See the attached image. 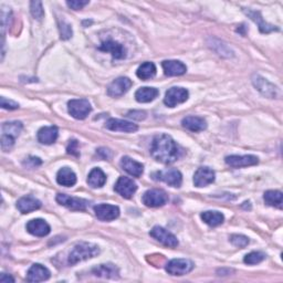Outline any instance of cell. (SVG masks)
<instances>
[{
	"mask_svg": "<svg viewBox=\"0 0 283 283\" xmlns=\"http://www.w3.org/2000/svg\"><path fill=\"white\" fill-rule=\"evenodd\" d=\"M151 155L159 163L173 164L183 156V150L169 135L160 134L152 142Z\"/></svg>",
	"mask_w": 283,
	"mask_h": 283,
	"instance_id": "1",
	"label": "cell"
},
{
	"mask_svg": "<svg viewBox=\"0 0 283 283\" xmlns=\"http://www.w3.org/2000/svg\"><path fill=\"white\" fill-rule=\"evenodd\" d=\"M100 253V248L93 243L89 242H80L75 244L72 251L69 254V263L71 266H74L76 263L94 258Z\"/></svg>",
	"mask_w": 283,
	"mask_h": 283,
	"instance_id": "2",
	"label": "cell"
},
{
	"mask_svg": "<svg viewBox=\"0 0 283 283\" xmlns=\"http://www.w3.org/2000/svg\"><path fill=\"white\" fill-rule=\"evenodd\" d=\"M68 111L76 120H84L88 118V115L91 113L92 106L90 102L86 99L79 100H71L68 103Z\"/></svg>",
	"mask_w": 283,
	"mask_h": 283,
	"instance_id": "3",
	"label": "cell"
},
{
	"mask_svg": "<svg viewBox=\"0 0 283 283\" xmlns=\"http://www.w3.org/2000/svg\"><path fill=\"white\" fill-rule=\"evenodd\" d=\"M143 204L147 207H162L167 202H168V195L162 189H151L147 190L143 195Z\"/></svg>",
	"mask_w": 283,
	"mask_h": 283,
	"instance_id": "4",
	"label": "cell"
},
{
	"mask_svg": "<svg viewBox=\"0 0 283 283\" xmlns=\"http://www.w3.org/2000/svg\"><path fill=\"white\" fill-rule=\"evenodd\" d=\"M188 91L184 88H172L166 92L164 103L168 107H175L188 99Z\"/></svg>",
	"mask_w": 283,
	"mask_h": 283,
	"instance_id": "5",
	"label": "cell"
},
{
	"mask_svg": "<svg viewBox=\"0 0 283 283\" xmlns=\"http://www.w3.org/2000/svg\"><path fill=\"white\" fill-rule=\"evenodd\" d=\"M194 269V263L187 259H173L166 265V271L172 275H184Z\"/></svg>",
	"mask_w": 283,
	"mask_h": 283,
	"instance_id": "6",
	"label": "cell"
},
{
	"mask_svg": "<svg viewBox=\"0 0 283 283\" xmlns=\"http://www.w3.org/2000/svg\"><path fill=\"white\" fill-rule=\"evenodd\" d=\"M151 237H153L154 239H156L157 241H159L162 244L166 247H169V248H175L178 246V240L177 238L174 236L172 233H169L168 230H166L163 227H159L156 226L154 227L151 233H150Z\"/></svg>",
	"mask_w": 283,
	"mask_h": 283,
	"instance_id": "7",
	"label": "cell"
},
{
	"mask_svg": "<svg viewBox=\"0 0 283 283\" xmlns=\"http://www.w3.org/2000/svg\"><path fill=\"white\" fill-rule=\"evenodd\" d=\"M154 178L156 181H162L172 187H181L183 183V176L179 171L177 169H168L164 172H156L154 174Z\"/></svg>",
	"mask_w": 283,
	"mask_h": 283,
	"instance_id": "8",
	"label": "cell"
},
{
	"mask_svg": "<svg viewBox=\"0 0 283 283\" xmlns=\"http://www.w3.org/2000/svg\"><path fill=\"white\" fill-rule=\"evenodd\" d=\"M94 212L98 219L103 221H111L117 219L120 216V209L118 206L108 205V204H101L94 206Z\"/></svg>",
	"mask_w": 283,
	"mask_h": 283,
	"instance_id": "9",
	"label": "cell"
},
{
	"mask_svg": "<svg viewBox=\"0 0 283 283\" xmlns=\"http://www.w3.org/2000/svg\"><path fill=\"white\" fill-rule=\"evenodd\" d=\"M55 199H56L58 204L64 206V207H67L71 210L83 211L87 209L88 205H89V202L86 201V199L78 198V197H71L66 194H58Z\"/></svg>",
	"mask_w": 283,
	"mask_h": 283,
	"instance_id": "10",
	"label": "cell"
},
{
	"mask_svg": "<svg viewBox=\"0 0 283 283\" xmlns=\"http://www.w3.org/2000/svg\"><path fill=\"white\" fill-rule=\"evenodd\" d=\"M114 189L122 197L130 199L135 194V191L137 190V185L133 181V179L125 177V176H122L118 179L117 184H115V186H114Z\"/></svg>",
	"mask_w": 283,
	"mask_h": 283,
	"instance_id": "11",
	"label": "cell"
},
{
	"mask_svg": "<svg viewBox=\"0 0 283 283\" xmlns=\"http://www.w3.org/2000/svg\"><path fill=\"white\" fill-rule=\"evenodd\" d=\"M132 81L128 78H118L115 79L110 86L107 88V94L112 96V98H118V96H121L125 94L128 90L131 89L132 87Z\"/></svg>",
	"mask_w": 283,
	"mask_h": 283,
	"instance_id": "12",
	"label": "cell"
},
{
	"mask_svg": "<svg viewBox=\"0 0 283 283\" xmlns=\"http://www.w3.org/2000/svg\"><path fill=\"white\" fill-rule=\"evenodd\" d=\"M252 83L258 91H260L263 95L267 96L269 99H274L280 94L278 88L274 87L273 84H271V83L268 82L266 79L261 78L259 75L253 76Z\"/></svg>",
	"mask_w": 283,
	"mask_h": 283,
	"instance_id": "13",
	"label": "cell"
},
{
	"mask_svg": "<svg viewBox=\"0 0 283 283\" xmlns=\"http://www.w3.org/2000/svg\"><path fill=\"white\" fill-rule=\"evenodd\" d=\"M99 49L101 51H104V52H110L113 56V59H117V60L124 59L126 56V49L124 48L123 44H121L120 42L111 39L103 41Z\"/></svg>",
	"mask_w": 283,
	"mask_h": 283,
	"instance_id": "14",
	"label": "cell"
},
{
	"mask_svg": "<svg viewBox=\"0 0 283 283\" xmlns=\"http://www.w3.org/2000/svg\"><path fill=\"white\" fill-rule=\"evenodd\" d=\"M215 172L209 167H201L194 175V184L196 187H206L215 182Z\"/></svg>",
	"mask_w": 283,
	"mask_h": 283,
	"instance_id": "15",
	"label": "cell"
},
{
	"mask_svg": "<svg viewBox=\"0 0 283 283\" xmlns=\"http://www.w3.org/2000/svg\"><path fill=\"white\" fill-rule=\"evenodd\" d=\"M224 162H226V164L229 165L230 167H234V168H241V167L257 165L259 163V159L258 157L253 155H243V156L231 155L224 158Z\"/></svg>",
	"mask_w": 283,
	"mask_h": 283,
	"instance_id": "16",
	"label": "cell"
},
{
	"mask_svg": "<svg viewBox=\"0 0 283 283\" xmlns=\"http://www.w3.org/2000/svg\"><path fill=\"white\" fill-rule=\"evenodd\" d=\"M107 130L114 131V132H124V133H133L138 130L136 124L132 123V122H127L123 120L118 119H110L105 124Z\"/></svg>",
	"mask_w": 283,
	"mask_h": 283,
	"instance_id": "17",
	"label": "cell"
},
{
	"mask_svg": "<svg viewBox=\"0 0 283 283\" xmlns=\"http://www.w3.org/2000/svg\"><path fill=\"white\" fill-rule=\"evenodd\" d=\"M50 278V271L46 268L39 263H36V265L32 266L27 274V281L28 282H42L47 281Z\"/></svg>",
	"mask_w": 283,
	"mask_h": 283,
	"instance_id": "18",
	"label": "cell"
},
{
	"mask_svg": "<svg viewBox=\"0 0 283 283\" xmlns=\"http://www.w3.org/2000/svg\"><path fill=\"white\" fill-rule=\"evenodd\" d=\"M121 167L123 168L127 174H130L131 176L134 177H140L142 174L144 172V166L136 160L132 159L128 156L122 157L121 159Z\"/></svg>",
	"mask_w": 283,
	"mask_h": 283,
	"instance_id": "19",
	"label": "cell"
},
{
	"mask_svg": "<svg viewBox=\"0 0 283 283\" xmlns=\"http://www.w3.org/2000/svg\"><path fill=\"white\" fill-rule=\"evenodd\" d=\"M28 233L36 237H44L50 234V226L43 219H34L27 223Z\"/></svg>",
	"mask_w": 283,
	"mask_h": 283,
	"instance_id": "20",
	"label": "cell"
},
{
	"mask_svg": "<svg viewBox=\"0 0 283 283\" xmlns=\"http://www.w3.org/2000/svg\"><path fill=\"white\" fill-rule=\"evenodd\" d=\"M40 207H41V203L38 201L37 198L32 196L21 197L17 202V208L19 211L22 212V214H29L31 211L38 210Z\"/></svg>",
	"mask_w": 283,
	"mask_h": 283,
	"instance_id": "21",
	"label": "cell"
},
{
	"mask_svg": "<svg viewBox=\"0 0 283 283\" xmlns=\"http://www.w3.org/2000/svg\"><path fill=\"white\" fill-rule=\"evenodd\" d=\"M162 66H163L165 74L168 76L183 75L186 73V71H187V68H186L185 64L181 61H177V60L164 61L162 63Z\"/></svg>",
	"mask_w": 283,
	"mask_h": 283,
	"instance_id": "22",
	"label": "cell"
},
{
	"mask_svg": "<svg viewBox=\"0 0 283 283\" xmlns=\"http://www.w3.org/2000/svg\"><path fill=\"white\" fill-rule=\"evenodd\" d=\"M94 275L100 276V278L105 279H118L120 274V270L118 267H115L112 263L107 265H100L92 270Z\"/></svg>",
	"mask_w": 283,
	"mask_h": 283,
	"instance_id": "23",
	"label": "cell"
},
{
	"mask_svg": "<svg viewBox=\"0 0 283 283\" xmlns=\"http://www.w3.org/2000/svg\"><path fill=\"white\" fill-rule=\"evenodd\" d=\"M58 135H59V131H58L56 126H46L40 128L38 132V140L41 144L51 145L56 140Z\"/></svg>",
	"mask_w": 283,
	"mask_h": 283,
	"instance_id": "24",
	"label": "cell"
},
{
	"mask_svg": "<svg viewBox=\"0 0 283 283\" xmlns=\"http://www.w3.org/2000/svg\"><path fill=\"white\" fill-rule=\"evenodd\" d=\"M56 182L64 187H72L76 183V175L69 167H63L56 174Z\"/></svg>",
	"mask_w": 283,
	"mask_h": 283,
	"instance_id": "25",
	"label": "cell"
},
{
	"mask_svg": "<svg viewBox=\"0 0 283 283\" xmlns=\"http://www.w3.org/2000/svg\"><path fill=\"white\" fill-rule=\"evenodd\" d=\"M183 126L190 132H202L207 128V122L199 117H187L182 121Z\"/></svg>",
	"mask_w": 283,
	"mask_h": 283,
	"instance_id": "26",
	"label": "cell"
},
{
	"mask_svg": "<svg viewBox=\"0 0 283 283\" xmlns=\"http://www.w3.org/2000/svg\"><path fill=\"white\" fill-rule=\"evenodd\" d=\"M244 12L251 18V20H253L256 23H258L259 29L262 34H269V32L272 31H278L279 29L275 27V25L269 24L267 22L263 21V18L261 17V14L259 11H253V10H244Z\"/></svg>",
	"mask_w": 283,
	"mask_h": 283,
	"instance_id": "27",
	"label": "cell"
},
{
	"mask_svg": "<svg viewBox=\"0 0 283 283\" xmlns=\"http://www.w3.org/2000/svg\"><path fill=\"white\" fill-rule=\"evenodd\" d=\"M158 94L159 92L157 89L145 87L137 90L136 93H135V99H136V101L139 103H149L153 100H155L158 96Z\"/></svg>",
	"mask_w": 283,
	"mask_h": 283,
	"instance_id": "28",
	"label": "cell"
},
{
	"mask_svg": "<svg viewBox=\"0 0 283 283\" xmlns=\"http://www.w3.org/2000/svg\"><path fill=\"white\" fill-rule=\"evenodd\" d=\"M106 183V176L100 168H93L89 174L88 184L92 188H101Z\"/></svg>",
	"mask_w": 283,
	"mask_h": 283,
	"instance_id": "29",
	"label": "cell"
},
{
	"mask_svg": "<svg viewBox=\"0 0 283 283\" xmlns=\"http://www.w3.org/2000/svg\"><path fill=\"white\" fill-rule=\"evenodd\" d=\"M202 219L210 227H217L224 220V217L219 211H205L202 214Z\"/></svg>",
	"mask_w": 283,
	"mask_h": 283,
	"instance_id": "30",
	"label": "cell"
},
{
	"mask_svg": "<svg viewBox=\"0 0 283 283\" xmlns=\"http://www.w3.org/2000/svg\"><path fill=\"white\" fill-rule=\"evenodd\" d=\"M140 80H150L156 74V67L153 62H145L139 66L136 72Z\"/></svg>",
	"mask_w": 283,
	"mask_h": 283,
	"instance_id": "31",
	"label": "cell"
},
{
	"mask_svg": "<svg viewBox=\"0 0 283 283\" xmlns=\"http://www.w3.org/2000/svg\"><path fill=\"white\" fill-rule=\"evenodd\" d=\"M263 199L267 205L282 209V192L279 190H268L265 192Z\"/></svg>",
	"mask_w": 283,
	"mask_h": 283,
	"instance_id": "32",
	"label": "cell"
},
{
	"mask_svg": "<svg viewBox=\"0 0 283 283\" xmlns=\"http://www.w3.org/2000/svg\"><path fill=\"white\" fill-rule=\"evenodd\" d=\"M22 131L21 122H8L3 125V134L17 138Z\"/></svg>",
	"mask_w": 283,
	"mask_h": 283,
	"instance_id": "33",
	"label": "cell"
},
{
	"mask_svg": "<svg viewBox=\"0 0 283 283\" xmlns=\"http://www.w3.org/2000/svg\"><path fill=\"white\" fill-rule=\"evenodd\" d=\"M266 259V254L259 252V251H253V252H250L248 253L246 257H244V263H247V265H258V263L262 262L263 260Z\"/></svg>",
	"mask_w": 283,
	"mask_h": 283,
	"instance_id": "34",
	"label": "cell"
},
{
	"mask_svg": "<svg viewBox=\"0 0 283 283\" xmlns=\"http://www.w3.org/2000/svg\"><path fill=\"white\" fill-rule=\"evenodd\" d=\"M30 11H31V15L34 16L35 19H38V20H41L44 16L42 3H40V2H31Z\"/></svg>",
	"mask_w": 283,
	"mask_h": 283,
	"instance_id": "35",
	"label": "cell"
},
{
	"mask_svg": "<svg viewBox=\"0 0 283 283\" xmlns=\"http://www.w3.org/2000/svg\"><path fill=\"white\" fill-rule=\"evenodd\" d=\"M230 241L235 247L238 248H244L249 244V238L242 235H233L230 237Z\"/></svg>",
	"mask_w": 283,
	"mask_h": 283,
	"instance_id": "36",
	"label": "cell"
},
{
	"mask_svg": "<svg viewBox=\"0 0 283 283\" xmlns=\"http://www.w3.org/2000/svg\"><path fill=\"white\" fill-rule=\"evenodd\" d=\"M59 29H60V36L62 40H68L72 37V28H71V24H69L68 22L62 20L60 22Z\"/></svg>",
	"mask_w": 283,
	"mask_h": 283,
	"instance_id": "37",
	"label": "cell"
},
{
	"mask_svg": "<svg viewBox=\"0 0 283 283\" xmlns=\"http://www.w3.org/2000/svg\"><path fill=\"white\" fill-rule=\"evenodd\" d=\"M15 139L14 137L8 136V135L3 134L2 136V149L4 152H8L9 150H11V147L14 146L15 144Z\"/></svg>",
	"mask_w": 283,
	"mask_h": 283,
	"instance_id": "38",
	"label": "cell"
},
{
	"mask_svg": "<svg viewBox=\"0 0 283 283\" xmlns=\"http://www.w3.org/2000/svg\"><path fill=\"white\" fill-rule=\"evenodd\" d=\"M67 151H68V154H71V155L79 156L80 155V149H79L78 140H75V139L70 140Z\"/></svg>",
	"mask_w": 283,
	"mask_h": 283,
	"instance_id": "39",
	"label": "cell"
},
{
	"mask_svg": "<svg viewBox=\"0 0 283 283\" xmlns=\"http://www.w3.org/2000/svg\"><path fill=\"white\" fill-rule=\"evenodd\" d=\"M0 104H2V107L6 108V110H16V108L19 107L18 103L11 100H7L6 98L0 99Z\"/></svg>",
	"mask_w": 283,
	"mask_h": 283,
	"instance_id": "40",
	"label": "cell"
},
{
	"mask_svg": "<svg viewBox=\"0 0 283 283\" xmlns=\"http://www.w3.org/2000/svg\"><path fill=\"white\" fill-rule=\"evenodd\" d=\"M67 5L71 9L80 10L82 8H84L87 5H89V2L88 0H86V2H82V0H80V2L79 0H72V2H67Z\"/></svg>",
	"mask_w": 283,
	"mask_h": 283,
	"instance_id": "41",
	"label": "cell"
},
{
	"mask_svg": "<svg viewBox=\"0 0 283 283\" xmlns=\"http://www.w3.org/2000/svg\"><path fill=\"white\" fill-rule=\"evenodd\" d=\"M23 164L27 167H29V168H36L37 166L41 165L42 162L40 160V158H38V157H29L24 160Z\"/></svg>",
	"mask_w": 283,
	"mask_h": 283,
	"instance_id": "42",
	"label": "cell"
},
{
	"mask_svg": "<svg viewBox=\"0 0 283 283\" xmlns=\"http://www.w3.org/2000/svg\"><path fill=\"white\" fill-rule=\"evenodd\" d=\"M128 118L134 119V120H144L146 118V113L144 111H133V112H128L127 114Z\"/></svg>",
	"mask_w": 283,
	"mask_h": 283,
	"instance_id": "43",
	"label": "cell"
},
{
	"mask_svg": "<svg viewBox=\"0 0 283 283\" xmlns=\"http://www.w3.org/2000/svg\"><path fill=\"white\" fill-rule=\"evenodd\" d=\"M0 282L2 283H9V282H15V279L12 278L11 275H8L6 273H3L2 276H0Z\"/></svg>",
	"mask_w": 283,
	"mask_h": 283,
	"instance_id": "44",
	"label": "cell"
}]
</instances>
